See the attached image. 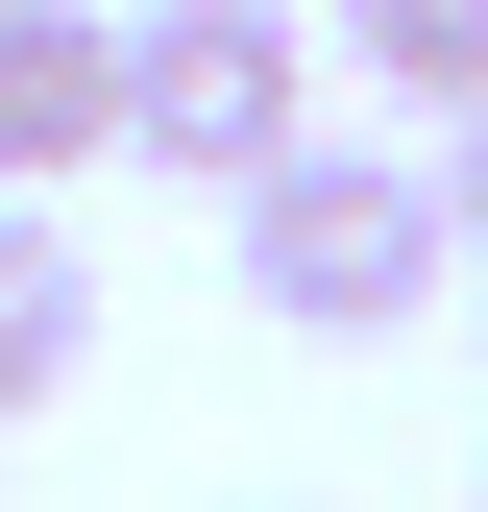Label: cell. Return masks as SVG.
I'll return each instance as SVG.
<instances>
[{
  "mask_svg": "<svg viewBox=\"0 0 488 512\" xmlns=\"http://www.w3.org/2000/svg\"><path fill=\"white\" fill-rule=\"evenodd\" d=\"M74 366H98V269H74L49 196H0V415H49Z\"/></svg>",
  "mask_w": 488,
  "mask_h": 512,
  "instance_id": "4",
  "label": "cell"
},
{
  "mask_svg": "<svg viewBox=\"0 0 488 512\" xmlns=\"http://www.w3.org/2000/svg\"><path fill=\"white\" fill-rule=\"evenodd\" d=\"M220 220H244V317H293V342H391V317H440V269H464L440 171L366 147V122H318V147H293L269 196H220Z\"/></svg>",
  "mask_w": 488,
  "mask_h": 512,
  "instance_id": "1",
  "label": "cell"
},
{
  "mask_svg": "<svg viewBox=\"0 0 488 512\" xmlns=\"http://www.w3.org/2000/svg\"><path fill=\"white\" fill-rule=\"evenodd\" d=\"M342 74L415 122H488V0H342Z\"/></svg>",
  "mask_w": 488,
  "mask_h": 512,
  "instance_id": "5",
  "label": "cell"
},
{
  "mask_svg": "<svg viewBox=\"0 0 488 512\" xmlns=\"http://www.w3.org/2000/svg\"><path fill=\"white\" fill-rule=\"evenodd\" d=\"M440 220H464V244H488V122H464V147H440Z\"/></svg>",
  "mask_w": 488,
  "mask_h": 512,
  "instance_id": "6",
  "label": "cell"
},
{
  "mask_svg": "<svg viewBox=\"0 0 488 512\" xmlns=\"http://www.w3.org/2000/svg\"><path fill=\"white\" fill-rule=\"evenodd\" d=\"M122 147V0H0V196H74Z\"/></svg>",
  "mask_w": 488,
  "mask_h": 512,
  "instance_id": "3",
  "label": "cell"
},
{
  "mask_svg": "<svg viewBox=\"0 0 488 512\" xmlns=\"http://www.w3.org/2000/svg\"><path fill=\"white\" fill-rule=\"evenodd\" d=\"M293 147H318V25L293 0H122V171L269 196Z\"/></svg>",
  "mask_w": 488,
  "mask_h": 512,
  "instance_id": "2",
  "label": "cell"
}]
</instances>
